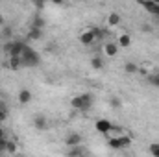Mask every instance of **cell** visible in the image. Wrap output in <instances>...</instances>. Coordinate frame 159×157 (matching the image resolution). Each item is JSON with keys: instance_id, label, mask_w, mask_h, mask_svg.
Masks as SVG:
<instances>
[{"instance_id": "6da1fadb", "label": "cell", "mask_w": 159, "mask_h": 157, "mask_svg": "<svg viewBox=\"0 0 159 157\" xmlns=\"http://www.w3.org/2000/svg\"><path fill=\"white\" fill-rule=\"evenodd\" d=\"M72 107L74 109H80V111H87V109H91V105H93V96L91 94H78V96H74L72 98Z\"/></svg>"}, {"instance_id": "7a4b0ae2", "label": "cell", "mask_w": 159, "mask_h": 157, "mask_svg": "<svg viewBox=\"0 0 159 157\" xmlns=\"http://www.w3.org/2000/svg\"><path fill=\"white\" fill-rule=\"evenodd\" d=\"M20 59H22V67H34V65L39 63L37 54H35L32 48H28V46H24V50H22V54H20Z\"/></svg>"}, {"instance_id": "3957f363", "label": "cell", "mask_w": 159, "mask_h": 157, "mask_svg": "<svg viewBox=\"0 0 159 157\" xmlns=\"http://www.w3.org/2000/svg\"><path fill=\"white\" fill-rule=\"evenodd\" d=\"M96 35H98V32L93 30V28H89V30H85V32L80 34V43L85 44V46H89V44H93L96 41Z\"/></svg>"}, {"instance_id": "277c9868", "label": "cell", "mask_w": 159, "mask_h": 157, "mask_svg": "<svg viewBox=\"0 0 159 157\" xmlns=\"http://www.w3.org/2000/svg\"><path fill=\"white\" fill-rule=\"evenodd\" d=\"M94 128H96L100 133H104V135H109V131L113 129V124H111L109 120H106V118H98V120L94 122Z\"/></svg>"}, {"instance_id": "5b68a950", "label": "cell", "mask_w": 159, "mask_h": 157, "mask_svg": "<svg viewBox=\"0 0 159 157\" xmlns=\"http://www.w3.org/2000/svg\"><path fill=\"white\" fill-rule=\"evenodd\" d=\"M7 65H9L11 70H19V69L22 67V59H20V56H7Z\"/></svg>"}, {"instance_id": "8992f818", "label": "cell", "mask_w": 159, "mask_h": 157, "mask_svg": "<svg viewBox=\"0 0 159 157\" xmlns=\"http://www.w3.org/2000/svg\"><path fill=\"white\" fill-rule=\"evenodd\" d=\"M24 43L22 41H13V44H11V52L7 54V56H20L22 54V50H24Z\"/></svg>"}, {"instance_id": "52a82bcc", "label": "cell", "mask_w": 159, "mask_h": 157, "mask_svg": "<svg viewBox=\"0 0 159 157\" xmlns=\"http://www.w3.org/2000/svg\"><path fill=\"white\" fill-rule=\"evenodd\" d=\"M117 44H119L120 48H128V46L131 44V37H129V34H120Z\"/></svg>"}, {"instance_id": "ba28073f", "label": "cell", "mask_w": 159, "mask_h": 157, "mask_svg": "<svg viewBox=\"0 0 159 157\" xmlns=\"http://www.w3.org/2000/svg\"><path fill=\"white\" fill-rule=\"evenodd\" d=\"M81 144V135L80 133H72V135H69V139H67V146H78Z\"/></svg>"}, {"instance_id": "9c48e42d", "label": "cell", "mask_w": 159, "mask_h": 157, "mask_svg": "<svg viewBox=\"0 0 159 157\" xmlns=\"http://www.w3.org/2000/svg\"><path fill=\"white\" fill-rule=\"evenodd\" d=\"M30 100H32V92H30L28 89H22V91L19 92V102H20V104H28Z\"/></svg>"}, {"instance_id": "30bf717a", "label": "cell", "mask_w": 159, "mask_h": 157, "mask_svg": "<svg viewBox=\"0 0 159 157\" xmlns=\"http://www.w3.org/2000/svg\"><path fill=\"white\" fill-rule=\"evenodd\" d=\"M104 50H106L107 56H117V52H119V44H117V43H107Z\"/></svg>"}, {"instance_id": "8fae6325", "label": "cell", "mask_w": 159, "mask_h": 157, "mask_svg": "<svg viewBox=\"0 0 159 157\" xmlns=\"http://www.w3.org/2000/svg\"><path fill=\"white\" fill-rule=\"evenodd\" d=\"M34 124H35V128H37V129H41V131H44V129H46V118L43 117V115L35 117Z\"/></svg>"}, {"instance_id": "7c38bea8", "label": "cell", "mask_w": 159, "mask_h": 157, "mask_svg": "<svg viewBox=\"0 0 159 157\" xmlns=\"http://www.w3.org/2000/svg\"><path fill=\"white\" fill-rule=\"evenodd\" d=\"M107 24H109V26H119L120 24V15L119 13H109V17H107Z\"/></svg>"}, {"instance_id": "4fadbf2b", "label": "cell", "mask_w": 159, "mask_h": 157, "mask_svg": "<svg viewBox=\"0 0 159 157\" xmlns=\"http://www.w3.org/2000/svg\"><path fill=\"white\" fill-rule=\"evenodd\" d=\"M41 35H43L41 28H35V26H32V30H30V34H28V39L37 41V39H41Z\"/></svg>"}, {"instance_id": "5bb4252c", "label": "cell", "mask_w": 159, "mask_h": 157, "mask_svg": "<svg viewBox=\"0 0 159 157\" xmlns=\"http://www.w3.org/2000/svg\"><path fill=\"white\" fill-rule=\"evenodd\" d=\"M109 146L113 148V150H122V142L119 141V137H109Z\"/></svg>"}, {"instance_id": "9a60e30c", "label": "cell", "mask_w": 159, "mask_h": 157, "mask_svg": "<svg viewBox=\"0 0 159 157\" xmlns=\"http://www.w3.org/2000/svg\"><path fill=\"white\" fill-rule=\"evenodd\" d=\"M124 70H126L128 74H135V72H139V65H135V63H126V65H124Z\"/></svg>"}, {"instance_id": "2e32d148", "label": "cell", "mask_w": 159, "mask_h": 157, "mask_svg": "<svg viewBox=\"0 0 159 157\" xmlns=\"http://www.w3.org/2000/svg\"><path fill=\"white\" fill-rule=\"evenodd\" d=\"M91 65H93V69H96V70H100V69L104 67V61H102L100 57H93V61H91Z\"/></svg>"}, {"instance_id": "e0dca14e", "label": "cell", "mask_w": 159, "mask_h": 157, "mask_svg": "<svg viewBox=\"0 0 159 157\" xmlns=\"http://www.w3.org/2000/svg\"><path fill=\"white\" fill-rule=\"evenodd\" d=\"M69 154H70V155H81V154H85V150L78 144V146H72V150H70Z\"/></svg>"}, {"instance_id": "ac0fdd59", "label": "cell", "mask_w": 159, "mask_h": 157, "mask_svg": "<svg viewBox=\"0 0 159 157\" xmlns=\"http://www.w3.org/2000/svg\"><path fill=\"white\" fill-rule=\"evenodd\" d=\"M6 118H7V107L6 105H0V124L6 122Z\"/></svg>"}, {"instance_id": "d6986e66", "label": "cell", "mask_w": 159, "mask_h": 157, "mask_svg": "<svg viewBox=\"0 0 159 157\" xmlns=\"http://www.w3.org/2000/svg\"><path fill=\"white\" fill-rule=\"evenodd\" d=\"M148 81L154 85V87H159V72H156V74H152L150 78H148Z\"/></svg>"}, {"instance_id": "ffe728a7", "label": "cell", "mask_w": 159, "mask_h": 157, "mask_svg": "<svg viewBox=\"0 0 159 157\" xmlns=\"http://www.w3.org/2000/svg\"><path fill=\"white\" fill-rule=\"evenodd\" d=\"M32 26H35V28H41V30H43V26H44V20H43L41 17H35V19H34V24H32Z\"/></svg>"}, {"instance_id": "44dd1931", "label": "cell", "mask_w": 159, "mask_h": 157, "mask_svg": "<svg viewBox=\"0 0 159 157\" xmlns=\"http://www.w3.org/2000/svg\"><path fill=\"white\" fill-rule=\"evenodd\" d=\"M6 152H7V154H15V152H17V148H15V144L7 141V144H6Z\"/></svg>"}, {"instance_id": "7402d4cb", "label": "cell", "mask_w": 159, "mask_h": 157, "mask_svg": "<svg viewBox=\"0 0 159 157\" xmlns=\"http://www.w3.org/2000/svg\"><path fill=\"white\" fill-rule=\"evenodd\" d=\"M150 154L154 157H159V144H152L150 146Z\"/></svg>"}, {"instance_id": "603a6c76", "label": "cell", "mask_w": 159, "mask_h": 157, "mask_svg": "<svg viewBox=\"0 0 159 157\" xmlns=\"http://www.w3.org/2000/svg\"><path fill=\"white\" fill-rule=\"evenodd\" d=\"M32 2H34L35 9H43V7H44V0H32Z\"/></svg>"}, {"instance_id": "cb8c5ba5", "label": "cell", "mask_w": 159, "mask_h": 157, "mask_svg": "<svg viewBox=\"0 0 159 157\" xmlns=\"http://www.w3.org/2000/svg\"><path fill=\"white\" fill-rule=\"evenodd\" d=\"M2 35H4V39H11V28H4V32H2Z\"/></svg>"}, {"instance_id": "d4e9b609", "label": "cell", "mask_w": 159, "mask_h": 157, "mask_svg": "<svg viewBox=\"0 0 159 157\" xmlns=\"http://www.w3.org/2000/svg\"><path fill=\"white\" fill-rule=\"evenodd\" d=\"M111 105L113 107H120V100L119 98H111Z\"/></svg>"}, {"instance_id": "484cf974", "label": "cell", "mask_w": 159, "mask_h": 157, "mask_svg": "<svg viewBox=\"0 0 159 157\" xmlns=\"http://www.w3.org/2000/svg\"><path fill=\"white\" fill-rule=\"evenodd\" d=\"M0 139H6V131H4V128H0Z\"/></svg>"}, {"instance_id": "4316f807", "label": "cell", "mask_w": 159, "mask_h": 157, "mask_svg": "<svg viewBox=\"0 0 159 157\" xmlns=\"http://www.w3.org/2000/svg\"><path fill=\"white\" fill-rule=\"evenodd\" d=\"M52 2H54V4H57V6H61V4H63L65 0H52Z\"/></svg>"}, {"instance_id": "83f0119b", "label": "cell", "mask_w": 159, "mask_h": 157, "mask_svg": "<svg viewBox=\"0 0 159 157\" xmlns=\"http://www.w3.org/2000/svg\"><path fill=\"white\" fill-rule=\"evenodd\" d=\"M2 24H4V17L0 15V26H2Z\"/></svg>"}, {"instance_id": "f1b7e54d", "label": "cell", "mask_w": 159, "mask_h": 157, "mask_svg": "<svg viewBox=\"0 0 159 157\" xmlns=\"http://www.w3.org/2000/svg\"><path fill=\"white\" fill-rule=\"evenodd\" d=\"M152 2H154V4H157V6H159V0H152Z\"/></svg>"}, {"instance_id": "f546056e", "label": "cell", "mask_w": 159, "mask_h": 157, "mask_svg": "<svg viewBox=\"0 0 159 157\" xmlns=\"http://www.w3.org/2000/svg\"><path fill=\"white\" fill-rule=\"evenodd\" d=\"M0 105H4V104H2V102H0Z\"/></svg>"}]
</instances>
